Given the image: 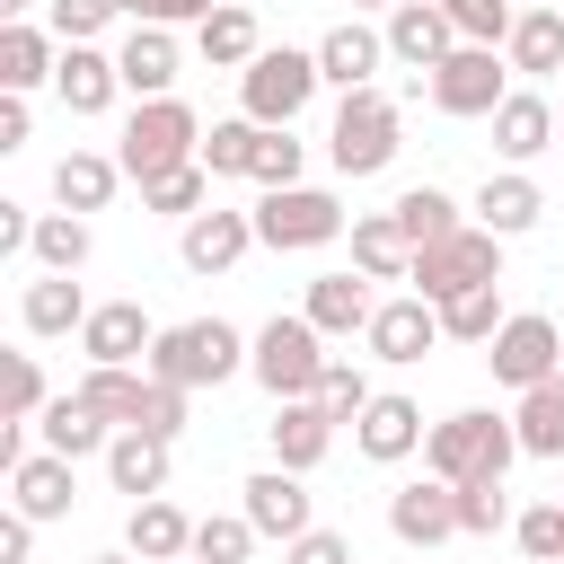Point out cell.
Masks as SVG:
<instances>
[{"instance_id": "54", "label": "cell", "mask_w": 564, "mask_h": 564, "mask_svg": "<svg viewBox=\"0 0 564 564\" xmlns=\"http://www.w3.org/2000/svg\"><path fill=\"white\" fill-rule=\"evenodd\" d=\"M26 132H35L26 97H0V150H26Z\"/></svg>"}, {"instance_id": "14", "label": "cell", "mask_w": 564, "mask_h": 564, "mask_svg": "<svg viewBox=\"0 0 564 564\" xmlns=\"http://www.w3.org/2000/svg\"><path fill=\"white\" fill-rule=\"evenodd\" d=\"M423 432H432V423H423V405H414V397H397V388H379V397L361 405V423H352V449H361V458H379V467H397V458H414V449H423Z\"/></svg>"}, {"instance_id": "46", "label": "cell", "mask_w": 564, "mask_h": 564, "mask_svg": "<svg viewBox=\"0 0 564 564\" xmlns=\"http://www.w3.org/2000/svg\"><path fill=\"white\" fill-rule=\"evenodd\" d=\"M300 159H308V150H300L291 132H256V159H247V176H256L264 194H282V185H300Z\"/></svg>"}, {"instance_id": "37", "label": "cell", "mask_w": 564, "mask_h": 564, "mask_svg": "<svg viewBox=\"0 0 564 564\" xmlns=\"http://www.w3.org/2000/svg\"><path fill=\"white\" fill-rule=\"evenodd\" d=\"M388 212H397V229H405V238H414V256H423V247H441V238H458V229H467V220H458V203H449V194H441V185H405V194H397V203H388Z\"/></svg>"}, {"instance_id": "59", "label": "cell", "mask_w": 564, "mask_h": 564, "mask_svg": "<svg viewBox=\"0 0 564 564\" xmlns=\"http://www.w3.org/2000/svg\"><path fill=\"white\" fill-rule=\"evenodd\" d=\"M555 9H564V0H555Z\"/></svg>"}, {"instance_id": "3", "label": "cell", "mask_w": 564, "mask_h": 564, "mask_svg": "<svg viewBox=\"0 0 564 564\" xmlns=\"http://www.w3.org/2000/svg\"><path fill=\"white\" fill-rule=\"evenodd\" d=\"M115 159H123V176H132V185L176 176V167H194V159H203V115H194L185 97H150V106H132V123H123Z\"/></svg>"}, {"instance_id": "25", "label": "cell", "mask_w": 564, "mask_h": 564, "mask_svg": "<svg viewBox=\"0 0 564 564\" xmlns=\"http://www.w3.org/2000/svg\"><path fill=\"white\" fill-rule=\"evenodd\" d=\"M538 220H546V194H538V176L502 167V176H485V185H476V229H494V238H520V229H538Z\"/></svg>"}, {"instance_id": "27", "label": "cell", "mask_w": 564, "mask_h": 564, "mask_svg": "<svg viewBox=\"0 0 564 564\" xmlns=\"http://www.w3.org/2000/svg\"><path fill=\"white\" fill-rule=\"evenodd\" d=\"M62 70V35L53 26H0V97H26Z\"/></svg>"}, {"instance_id": "44", "label": "cell", "mask_w": 564, "mask_h": 564, "mask_svg": "<svg viewBox=\"0 0 564 564\" xmlns=\"http://www.w3.org/2000/svg\"><path fill=\"white\" fill-rule=\"evenodd\" d=\"M256 132H264V123H247V115L212 123V132H203V167H212V176H247V159H256Z\"/></svg>"}, {"instance_id": "18", "label": "cell", "mask_w": 564, "mask_h": 564, "mask_svg": "<svg viewBox=\"0 0 564 564\" xmlns=\"http://www.w3.org/2000/svg\"><path fill=\"white\" fill-rule=\"evenodd\" d=\"M256 247V212H194L185 220V238H176V256H185V273H229L238 256Z\"/></svg>"}, {"instance_id": "30", "label": "cell", "mask_w": 564, "mask_h": 564, "mask_svg": "<svg viewBox=\"0 0 564 564\" xmlns=\"http://www.w3.org/2000/svg\"><path fill=\"white\" fill-rule=\"evenodd\" d=\"M352 273H370V282H414V238L397 229V212H361V220H352Z\"/></svg>"}, {"instance_id": "51", "label": "cell", "mask_w": 564, "mask_h": 564, "mask_svg": "<svg viewBox=\"0 0 564 564\" xmlns=\"http://www.w3.org/2000/svg\"><path fill=\"white\" fill-rule=\"evenodd\" d=\"M132 432H159V441H176V432H185V388L150 379V405H141V423H132Z\"/></svg>"}, {"instance_id": "41", "label": "cell", "mask_w": 564, "mask_h": 564, "mask_svg": "<svg viewBox=\"0 0 564 564\" xmlns=\"http://www.w3.org/2000/svg\"><path fill=\"white\" fill-rule=\"evenodd\" d=\"M247 555H256V520H247V511L194 520V564H247Z\"/></svg>"}, {"instance_id": "28", "label": "cell", "mask_w": 564, "mask_h": 564, "mask_svg": "<svg viewBox=\"0 0 564 564\" xmlns=\"http://www.w3.org/2000/svg\"><path fill=\"white\" fill-rule=\"evenodd\" d=\"M555 132H564V123H555V106H546L538 88H511V97L494 106V150H502L511 167H520V159H538Z\"/></svg>"}, {"instance_id": "45", "label": "cell", "mask_w": 564, "mask_h": 564, "mask_svg": "<svg viewBox=\"0 0 564 564\" xmlns=\"http://www.w3.org/2000/svg\"><path fill=\"white\" fill-rule=\"evenodd\" d=\"M511 538H520L529 564H564V502H529V511L511 520Z\"/></svg>"}, {"instance_id": "12", "label": "cell", "mask_w": 564, "mask_h": 564, "mask_svg": "<svg viewBox=\"0 0 564 564\" xmlns=\"http://www.w3.org/2000/svg\"><path fill=\"white\" fill-rule=\"evenodd\" d=\"M150 344H159V326H150L141 300H106V308H88V326H79L88 370H132V361H150Z\"/></svg>"}, {"instance_id": "10", "label": "cell", "mask_w": 564, "mask_h": 564, "mask_svg": "<svg viewBox=\"0 0 564 564\" xmlns=\"http://www.w3.org/2000/svg\"><path fill=\"white\" fill-rule=\"evenodd\" d=\"M502 97H511V62H502L494 44H458V53L432 70V106H441V115H458V123H467V115H485V123H494V106H502Z\"/></svg>"}, {"instance_id": "2", "label": "cell", "mask_w": 564, "mask_h": 564, "mask_svg": "<svg viewBox=\"0 0 564 564\" xmlns=\"http://www.w3.org/2000/svg\"><path fill=\"white\" fill-rule=\"evenodd\" d=\"M511 458H520V432L502 414H485V405H467V414H449V423L423 432V476H441V485L511 476Z\"/></svg>"}, {"instance_id": "17", "label": "cell", "mask_w": 564, "mask_h": 564, "mask_svg": "<svg viewBox=\"0 0 564 564\" xmlns=\"http://www.w3.org/2000/svg\"><path fill=\"white\" fill-rule=\"evenodd\" d=\"M388 370H414L432 344H441V308L432 300H379V317H370V335H361Z\"/></svg>"}, {"instance_id": "8", "label": "cell", "mask_w": 564, "mask_h": 564, "mask_svg": "<svg viewBox=\"0 0 564 564\" xmlns=\"http://www.w3.org/2000/svg\"><path fill=\"white\" fill-rule=\"evenodd\" d=\"M485 282H502V238L494 229H458V238H441V247H423L414 256V300H458V291H485Z\"/></svg>"}, {"instance_id": "52", "label": "cell", "mask_w": 564, "mask_h": 564, "mask_svg": "<svg viewBox=\"0 0 564 564\" xmlns=\"http://www.w3.org/2000/svg\"><path fill=\"white\" fill-rule=\"evenodd\" d=\"M282 564H352V538L344 529H308V538L282 546Z\"/></svg>"}, {"instance_id": "40", "label": "cell", "mask_w": 564, "mask_h": 564, "mask_svg": "<svg viewBox=\"0 0 564 564\" xmlns=\"http://www.w3.org/2000/svg\"><path fill=\"white\" fill-rule=\"evenodd\" d=\"M141 212H167V220L212 212V167L194 159V167H176V176H150V185H141Z\"/></svg>"}, {"instance_id": "34", "label": "cell", "mask_w": 564, "mask_h": 564, "mask_svg": "<svg viewBox=\"0 0 564 564\" xmlns=\"http://www.w3.org/2000/svg\"><path fill=\"white\" fill-rule=\"evenodd\" d=\"M502 62H511L520 79H555V70H564V9H555V0H546V9H520Z\"/></svg>"}, {"instance_id": "16", "label": "cell", "mask_w": 564, "mask_h": 564, "mask_svg": "<svg viewBox=\"0 0 564 564\" xmlns=\"http://www.w3.org/2000/svg\"><path fill=\"white\" fill-rule=\"evenodd\" d=\"M308 53H317V79L352 97V88H370V70L388 62V26H361V18H344V26H326Z\"/></svg>"}, {"instance_id": "6", "label": "cell", "mask_w": 564, "mask_h": 564, "mask_svg": "<svg viewBox=\"0 0 564 564\" xmlns=\"http://www.w3.org/2000/svg\"><path fill=\"white\" fill-rule=\"evenodd\" d=\"M397 150H405V115H397V97L352 88V97L335 106V123H326V159H335V176H379Z\"/></svg>"}, {"instance_id": "23", "label": "cell", "mask_w": 564, "mask_h": 564, "mask_svg": "<svg viewBox=\"0 0 564 564\" xmlns=\"http://www.w3.org/2000/svg\"><path fill=\"white\" fill-rule=\"evenodd\" d=\"M115 70H123V88L150 106V97H176V35L167 26H132L123 44H115Z\"/></svg>"}, {"instance_id": "31", "label": "cell", "mask_w": 564, "mask_h": 564, "mask_svg": "<svg viewBox=\"0 0 564 564\" xmlns=\"http://www.w3.org/2000/svg\"><path fill=\"white\" fill-rule=\"evenodd\" d=\"M35 432H44V449H53V458H70V467H79V458H106V449H115V432H106V423H97V414L79 405V388H62V397H53L44 414H35Z\"/></svg>"}, {"instance_id": "11", "label": "cell", "mask_w": 564, "mask_h": 564, "mask_svg": "<svg viewBox=\"0 0 564 564\" xmlns=\"http://www.w3.org/2000/svg\"><path fill=\"white\" fill-rule=\"evenodd\" d=\"M388 529H397V546H414V555L449 546V538H458V485H441V476L397 485V494H388Z\"/></svg>"}, {"instance_id": "48", "label": "cell", "mask_w": 564, "mask_h": 564, "mask_svg": "<svg viewBox=\"0 0 564 564\" xmlns=\"http://www.w3.org/2000/svg\"><path fill=\"white\" fill-rule=\"evenodd\" d=\"M44 405H53V388H44L35 352H9V423H35Z\"/></svg>"}, {"instance_id": "50", "label": "cell", "mask_w": 564, "mask_h": 564, "mask_svg": "<svg viewBox=\"0 0 564 564\" xmlns=\"http://www.w3.org/2000/svg\"><path fill=\"white\" fill-rule=\"evenodd\" d=\"M115 9H123V18H132V26H185V18H194V26H203V18H212V9H220V0H115Z\"/></svg>"}, {"instance_id": "49", "label": "cell", "mask_w": 564, "mask_h": 564, "mask_svg": "<svg viewBox=\"0 0 564 564\" xmlns=\"http://www.w3.org/2000/svg\"><path fill=\"white\" fill-rule=\"evenodd\" d=\"M106 18H123V9H115V0H53V35H62V44H97Z\"/></svg>"}, {"instance_id": "56", "label": "cell", "mask_w": 564, "mask_h": 564, "mask_svg": "<svg viewBox=\"0 0 564 564\" xmlns=\"http://www.w3.org/2000/svg\"><path fill=\"white\" fill-rule=\"evenodd\" d=\"M88 564H141V555H88Z\"/></svg>"}, {"instance_id": "39", "label": "cell", "mask_w": 564, "mask_h": 564, "mask_svg": "<svg viewBox=\"0 0 564 564\" xmlns=\"http://www.w3.org/2000/svg\"><path fill=\"white\" fill-rule=\"evenodd\" d=\"M88 247H97V238H88V220H79V212H35V247H26V256H35L44 273H79V264H88Z\"/></svg>"}, {"instance_id": "43", "label": "cell", "mask_w": 564, "mask_h": 564, "mask_svg": "<svg viewBox=\"0 0 564 564\" xmlns=\"http://www.w3.org/2000/svg\"><path fill=\"white\" fill-rule=\"evenodd\" d=\"M520 511H511V494H502V476H485V485H458V538H494V529H511Z\"/></svg>"}, {"instance_id": "22", "label": "cell", "mask_w": 564, "mask_h": 564, "mask_svg": "<svg viewBox=\"0 0 564 564\" xmlns=\"http://www.w3.org/2000/svg\"><path fill=\"white\" fill-rule=\"evenodd\" d=\"M70 494H79L70 485V458H53V449H35V458L9 467V511H26L35 529L44 520H70Z\"/></svg>"}, {"instance_id": "21", "label": "cell", "mask_w": 564, "mask_h": 564, "mask_svg": "<svg viewBox=\"0 0 564 564\" xmlns=\"http://www.w3.org/2000/svg\"><path fill=\"white\" fill-rule=\"evenodd\" d=\"M273 467H291V476H308L326 449H335V414L317 405V397H300V405H273Z\"/></svg>"}, {"instance_id": "20", "label": "cell", "mask_w": 564, "mask_h": 564, "mask_svg": "<svg viewBox=\"0 0 564 564\" xmlns=\"http://www.w3.org/2000/svg\"><path fill=\"white\" fill-rule=\"evenodd\" d=\"M167 467H176V441H159V432H115V449H106V485L132 502H159Z\"/></svg>"}, {"instance_id": "24", "label": "cell", "mask_w": 564, "mask_h": 564, "mask_svg": "<svg viewBox=\"0 0 564 564\" xmlns=\"http://www.w3.org/2000/svg\"><path fill=\"white\" fill-rule=\"evenodd\" d=\"M53 88H62V106H70V115H106V106L123 97V70H115V53H97V44H62Z\"/></svg>"}, {"instance_id": "19", "label": "cell", "mask_w": 564, "mask_h": 564, "mask_svg": "<svg viewBox=\"0 0 564 564\" xmlns=\"http://www.w3.org/2000/svg\"><path fill=\"white\" fill-rule=\"evenodd\" d=\"M300 317H308L317 335H370V317H379L370 273H317L308 300H300Z\"/></svg>"}, {"instance_id": "15", "label": "cell", "mask_w": 564, "mask_h": 564, "mask_svg": "<svg viewBox=\"0 0 564 564\" xmlns=\"http://www.w3.org/2000/svg\"><path fill=\"white\" fill-rule=\"evenodd\" d=\"M388 53H397L405 70L432 79V70L458 53V26L441 18V0H397V9H388Z\"/></svg>"}, {"instance_id": "36", "label": "cell", "mask_w": 564, "mask_h": 564, "mask_svg": "<svg viewBox=\"0 0 564 564\" xmlns=\"http://www.w3.org/2000/svg\"><path fill=\"white\" fill-rule=\"evenodd\" d=\"M511 432H520V458H564V370L511 405Z\"/></svg>"}, {"instance_id": "33", "label": "cell", "mask_w": 564, "mask_h": 564, "mask_svg": "<svg viewBox=\"0 0 564 564\" xmlns=\"http://www.w3.org/2000/svg\"><path fill=\"white\" fill-rule=\"evenodd\" d=\"M18 326H26V335H79V326H88V291H79L70 273H35L26 300H18Z\"/></svg>"}, {"instance_id": "47", "label": "cell", "mask_w": 564, "mask_h": 564, "mask_svg": "<svg viewBox=\"0 0 564 564\" xmlns=\"http://www.w3.org/2000/svg\"><path fill=\"white\" fill-rule=\"evenodd\" d=\"M370 397H379V388H370L352 361H326V379H317V405H326L335 423H361V405H370Z\"/></svg>"}, {"instance_id": "42", "label": "cell", "mask_w": 564, "mask_h": 564, "mask_svg": "<svg viewBox=\"0 0 564 564\" xmlns=\"http://www.w3.org/2000/svg\"><path fill=\"white\" fill-rule=\"evenodd\" d=\"M441 18L458 26V44H494V53H502V44H511V26H520V9H511V0H441Z\"/></svg>"}, {"instance_id": "53", "label": "cell", "mask_w": 564, "mask_h": 564, "mask_svg": "<svg viewBox=\"0 0 564 564\" xmlns=\"http://www.w3.org/2000/svg\"><path fill=\"white\" fill-rule=\"evenodd\" d=\"M26 555H35V520L9 511V520H0V564H26Z\"/></svg>"}, {"instance_id": "13", "label": "cell", "mask_w": 564, "mask_h": 564, "mask_svg": "<svg viewBox=\"0 0 564 564\" xmlns=\"http://www.w3.org/2000/svg\"><path fill=\"white\" fill-rule=\"evenodd\" d=\"M238 494H247L238 511L256 520V538H282V546H291V538H308V529H317V511H308V485H300L291 467H256Z\"/></svg>"}, {"instance_id": "7", "label": "cell", "mask_w": 564, "mask_h": 564, "mask_svg": "<svg viewBox=\"0 0 564 564\" xmlns=\"http://www.w3.org/2000/svg\"><path fill=\"white\" fill-rule=\"evenodd\" d=\"M335 238H344V203H335L326 185H282V194L256 203V247H273V256L335 247Z\"/></svg>"}, {"instance_id": "5", "label": "cell", "mask_w": 564, "mask_h": 564, "mask_svg": "<svg viewBox=\"0 0 564 564\" xmlns=\"http://www.w3.org/2000/svg\"><path fill=\"white\" fill-rule=\"evenodd\" d=\"M317 88H326V79H317V53H300V44H264V53L238 70V106H247V123H264V132H291Z\"/></svg>"}, {"instance_id": "9", "label": "cell", "mask_w": 564, "mask_h": 564, "mask_svg": "<svg viewBox=\"0 0 564 564\" xmlns=\"http://www.w3.org/2000/svg\"><path fill=\"white\" fill-rule=\"evenodd\" d=\"M485 361H494V388H511V397H529V388H546L555 370H564V335H555V317H538V308H520L494 344H485Z\"/></svg>"}, {"instance_id": "58", "label": "cell", "mask_w": 564, "mask_h": 564, "mask_svg": "<svg viewBox=\"0 0 564 564\" xmlns=\"http://www.w3.org/2000/svg\"><path fill=\"white\" fill-rule=\"evenodd\" d=\"M185 564H194V555H185Z\"/></svg>"}, {"instance_id": "4", "label": "cell", "mask_w": 564, "mask_h": 564, "mask_svg": "<svg viewBox=\"0 0 564 564\" xmlns=\"http://www.w3.org/2000/svg\"><path fill=\"white\" fill-rule=\"evenodd\" d=\"M326 335L291 308V317H264L256 326V344H247V370H256V388L273 397V405H300V397H317V379H326Z\"/></svg>"}, {"instance_id": "57", "label": "cell", "mask_w": 564, "mask_h": 564, "mask_svg": "<svg viewBox=\"0 0 564 564\" xmlns=\"http://www.w3.org/2000/svg\"><path fill=\"white\" fill-rule=\"evenodd\" d=\"M352 9H397V0H352Z\"/></svg>"}, {"instance_id": "29", "label": "cell", "mask_w": 564, "mask_h": 564, "mask_svg": "<svg viewBox=\"0 0 564 564\" xmlns=\"http://www.w3.org/2000/svg\"><path fill=\"white\" fill-rule=\"evenodd\" d=\"M115 185H123V159H106V150H70V159H53V203L62 212H106L115 203Z\"/></svg>"}, {"instance_id": "26", "label": "cell", "mask_w": 564, "mask_h": 564, "mask_svg": "<svg viewBox=\"0 0 564 564\" xmlns=\"http://www.w3.org/2000/svg\"><path fill=\"white\" fill-rule=\"evenodd\" d=\"M123 555H141V564H185V555H194V520H185L167 494H159V502H132Z\"/></svg>"}, {"instance_id": "1", "label": "cell", "mask_w": 564, "mask_h": 564, "mask_svg": "<svg viewBox=\"0 0 564 564\" xmlns=\"http://www.w3.org/2000/svg\"><path fill=\"white\" fill-rule=\"evenodd\" d=\"M247 344L256 335H238L229 317H185V326H159V344H150V379H167V388H220V379H238L247 370Z\"/></svg>"}, {"instance_id": "55", "label": "cell", "mask_w": 564, "mask_h": 564, "mask_svg": "<svg viewBox=\"0 0 564 564\" xmlns=\"http://www.w3.org/2000/svg\"><path fill=\"white\" fill-rule=\"evenodd\" d=\"M26 9H35V0H0V18H9V26H26Z\"/></svg>"}, {"instance_id": "32", "label": "cell", "mask_w": 564, "mask_h": 564, "mask_svg": "<svg viewBox=\"0 0 564 564\" xmlns=\"http://www.w3.org/2000/svg\"><path fill=\"white\" fill-rule=\"evenodd\" d=\"M194 53H203L212 70H247V62L264 53V35H256V9H247V0H220V9L194 26Z\"/></svg>"}, {"instance_id": "38", "label": "cell", "mask_w": 564, "mask_h": 564, "mask_svg": "<svg viewBox=\"0 0 564 564\" xmlns=\"http://www.w3.org/2000/svg\"><path fill=\"white\" fill-rule=\"evenodd\" d=\"M502 326H511V317H502V282H485V291H458V300H441V335H449V344H476V352H485V344H494Z\"/></svg>"}, {"instance_id": "35", "label": "cell", "mask_w": 564, "mask_h": 564, "mask_svg": "<svg viewBox=\"0 0 564 564\" xmlns=\"http://www.w3.org/2000/svg\"><path fill=\"white\" fill-rule=\"evenodd\" d=\"M79 405H88L106 432H132L141 405H150V370H88V379H79Z\"/></svg>"}]
</instances>
